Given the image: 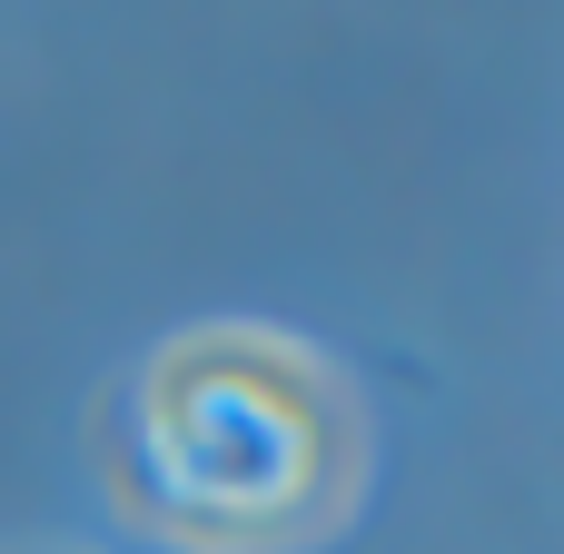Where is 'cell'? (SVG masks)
I'll list each match as a JSON object with an SVG mask.
<instances>
[{"label":"cell","mask_w":564,"mask_h":554,"mask_svg":"<svg viewBox=\"0 0 564 554\" xmlns=\"http://www.w3.org/2000/svg\"><path fill=\"white\" fill-rule=\"evenodd\" d=\"M367 476L357 397L327 357L268 327H188L169 337L129 397L109 406V486L119 506L198 554H288L317 545Z\"/></svg>","instance_id":"obj_1"}]
</instances>
